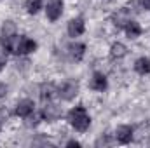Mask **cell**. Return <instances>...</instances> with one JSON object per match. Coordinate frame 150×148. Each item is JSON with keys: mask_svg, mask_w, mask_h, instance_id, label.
<instances>
[{"mask_svg": "<svg viewBox=\"0 0 150 148\" xmlns=\"http://www.w3.org/2000/svg\"><path fill=\"white\" fill-rule=\"evenodd\" d=\"M133 127L131 125H119L115 129V140L122 145H127L131 140H133Z\"/></svg>", "mask_w": 150, "mask_h": 148, "instance_id": "cell-5", "label": "cell"}, {"mask_svg": "<svg viewBox=\"0 0 150 148\" xmlns=\"http://www.w3.org/2000/svg\"><path fill=\"white\" fill-rule=\"evenodd\" d=\"M63 12V0H49L47 7H45V14L51 21H58L61 18Z\"/></svg>", "mask_w": 150, "mask_h": 148, "instance_id": "cell-3", "label": "cell"}, {"mask_svg": "<svg viewBox=\"0 0 150 148\" xmlns=\"http://www.w3.org/2000/svg\"><path fill=\"white\" fill-rule=\"evenodd\" d=\"M113 25L117 26V28H124L129 21H131V16H129V9L127 7H122V9H119L115 14H113L112 18Z\"/></svg>", "mask_w": 150, "mask_h": 148, "instance_id": "cell-8", "label": "cell"}, {"mask_svg": "<svg viewBox=\"0 0 150 148\" xmlns=\"http://www.w3.org/2000/svg\"><path fill=\"white\" fill-rule=\"evenodd\" d=\"M42 9V0H26V11L30 14H37Z\"/></svg>", "mask_w": 150, "mask_h": 148, "instance_id": "cell-16", "label": "cell"}, {"mask_svg": "<svg viewBox=\"0 0 150 148\" xmlns=\"http://www.w3.org/2000/svg\"><path fill=\"white\" fill-rule=\"evenodd\" d=\"M4 65H5V63H2V61H0V72H2V68H4Z\"/></svg>", "mask_w": 150, "mask_h": 148, "instance_id": "cell-24", "label": "cell"}, {"mask_svg": "<svg viewBox=\"0 0 150 148\" xmlns=\"http://www.w3.org/2000/svg\"><path fill=\"white\" fill-rule=\"evenodd\" d=\"M107 85H108V82H107V77L103 73L96 72V73L93 75V78H91V89H93V91L103 92V91L107 89Z\"/></svg>", "mask_w": 150, "mask_h": 148, "instance_id": "cell-9", "label": "cell"}, {"mask_svg": "<svg viewBox=\"0 0 150 148\" xmlns=\"http://www.w3.org/2000/svg\"><path fill=\"white\" fill-rule=\"evenodd\" d=\"M0 33H2V38H11L16 35V23L7 19L2 23V28H0Z\"/></svg>", "mask_w": 150, "mask_h": 148, "instance_id": "cell-11", "label": "cell"}, {"mask_svg": "<svg viewBox=\"0 0 150 148\" xmlns=\"http://www.w3.org/2000/svg\"><path fill=\"white\" fill-rule=\"evenodd\" d=\"M134 70L140 75H147L150 72V59L149 58H138L134 63Z\"/></svg>", "mask_w": 150, "mask_h": 148, "instance_id": "cell-14", "label": "cell"}, {"mask_svg": "<svg viewBox=\"0 0 150 148\" xmlns=\"http://www.w3.org/2000/svg\"><path fill=\"white\" fill-rule=\"evenodd\" d=\"M25 118H26V125H28V127H33V125H37L38 122H40L42 113H30V115L25 117Z\"/></svg>", "mask_w": 150, "mask_h": 148, "instance_id": "cell-17", "label": "cell"}, {"mask_svg": "<svg viewBox=\"0 0 150 148\" xmlns=\"http://www.w3.org/2000/svg\"><path fill=\"white\" fill-rule=\"evenodd\" d=\"M0 61H2V63L7 61V47H5L4 40H0Z\"/></svg>", "mask_w": 150, "mask_h": 148, "instance_id": "cell-19", "label": "cell"}, {"mask_svg": "<svg viewBox=\"0 0 150 148\" xmlns=\"http://www.w3.org/2000/svg\"><path fill=\"white\" fill-rule=\"evenodd\" d=\"M142 5H143V9L150 11V0H142Z\"/></svg>", "mask_w": 150, "mask_h": 148, "instance_id": "cell-22", "label": "cell"}, {"mask_svg": "<svg viewBox=\"0 0 150 148\" xmlns=\"http://www.w3.org/2000/svg\"><path fill=\"white\" fill-rule=\"evenodd\" d=\"M54 92H58V89H56L52 84H44V85L40 87V98H42L44 101H49V99L54 96Z\"/></svg>", "mask_w": 150, "mask_h": 148, "instance_id": "cell-15", "label": "cell"}, {"mask_svg": "<svg viewBox=\"0 0 150 148\" xmlns=\"http://www.w3.org/2000/svg\"><path fill=\"white\" fill-rule=\"evenodd\" d=\"M67 147H80V143H79V141H75V140H72V141H68V143H67Z\"/></svg>", "mask_w": 150, "mask_h": 148, "instance_id": "cell-23", "label": "cell"}, {"mask_svg": "<svg viewBox=\"0 0 150 148\" xmlns=\"http://www.w3.org/2000/svg\"><path fill=\"white\" fill-rule=\"evenodd\" d=\"M5 94H7V85H5L4 82H0V99H2Z\"/></svg>", "mask_w": 150, "mask_h": 148, "instance_id": "cell-20", "label": "cell"}, {"mask_svg": "<svg viewBox=\"0 0 150 148\" xmlns=\"http://www.w3.org/2000/svg\"><path fill=\"white\" fill-rule=\"evenodd\" d=\"M33 110H35V103L32 101V99H21L18 105H16V110H14V113L18 115V117H28L30 113H33Z\"/></svg>", "mask_w": 150, "mask_h": 148, "instance_id": "cell-7", "label": "cell"}, {"mask_svg": "<svg viewBox=\"0 0 150 148\" xmlns=\"http://www.w3.org/2000/svg\"><path fill=\"white\" fill-rule=\"evenodd\" d=\"M5 118H7V110L5 108H0V122L5 120Z\"/></svg>", "mask_w": 150, "mask_h": 148, "instance_id": "cell-21", "label": "cell"}, {"mask_svg": "<svg viewBox=\"0 0 150 148\" xmlns=\"http://www.w3.org/2000/svg\"><path fill=\"white\" fill-rule=\"evenodd\" d=\"M68 35L70 37H80L82 33H84V30H86V23H84V19L82 18H74V19H70V23H68Z\"/></svg>", "mask_w": 150, "mask_h": 148, "instance_id": "cell-6", "label": "cell"}, {"mask_svg": "<svg viewBox=\"0 0 150 148\" xmlns=\"http://www.w3.org/2000/svg\"><path fill=\"white\" fill-rule=\"evenodd\" d=\"M110 145H112V138H110V136H107V134H105V136H100V138H98V140H96V143H94V147H110Z\"/></svg>", "mask_w": 150, "mask_h": 148, "instance_id": "cell-18", "label": "cell"}, {"mask_svg": "<svg viewBox=\"0 0 150 148\" xmlns=\"http://www.w3.org/2000/svg\"><path fill=\"white\" fill-rule=\"evenodd\" d=\"M0 129H2V124H0Z\"/></svg>", "mask_w": 150, "mask_h": 148, "instance_id": "cell-25", "label": "cell"}, {"mask_svg": "<svg viewBox=\"0 0 150 148\" xmlns=\"http://www.w3.org/2000/svg\"><path fill=\"white\" fill-rule=\"evenodd\" d=\"M58 94H59L61 99H65V101H72L75 96L79 94V84L74 82V80H67V82H63V84L59 85V89H58Z\"/></svg>", "mask_w": 150, "mask_h": 148, "instance_id": "cell-2", "label": "cell"}, {"mask_svg": "<svg viewBox=\"0 0 150 148\" xmlns=\"http://www.w3.org/2000/svg\"><path fill=\"white\" fill-rule=\"evenodd\" d=\"M68 52H70V58L74 61H80L84 58V54H86V45L84 44H79V42L70 44L68 45Z\"/></svg>", "mask_w": 150, "mask_h": 148, "instance_id": "cell-10", "label": "cell"}, {"mask_svg": "<svg viewBox=\"0 0 150 148\" xmlns=\"http://www.w3.org/2000/svg\"><path fill=\"white\" fill-rule=\"evenodd\" d=\"M68 122L75 131L86 132L91 125V117H89V113L86 111L84 106H75L68 111Z\"/></svg>", "mask_w": 150, "mask_h": 148, "instance_id": "cell-1", "label": "cell"}, {"mask_svg": "<svg viewBox=\"0 0 150 148\" xmlns=\"http://www.w3.org/2000/svg\"><path fill=\"white\" fill-rule=\"evenodd\" d=\"M61 106H58L56 103H45V106L42 108V118L49 120V122H54L61 117Z\"/></svg>", "mask_w": 150, "mask_h": 148, "instance_id": "cell-4", "label": "cell"}, {"mask_svg": "<svg viewBox=\"0 0 150 148\" xmlns=\"http://www.w3.org/2000/svg\"><path fill=\"white\" fill-rule=\"evenodd\" d=\"M126 52H127V49H126V45L120 44V42H115V44H112V47H110V56H112L113 59H120V58H124Z\"/></svg>", "mask_w": 150, "mask_h": 148, "instance_id": "cell-13", "label": "cell"}, {"mask_svg": "<svg viewBox=\"0 0 150 148\" xmlns=\"http://www.w3.org/2000/svg\"><path fill=\"white\" fill-rule=\"evenodd\" d=\"M124 30H126V33H127L129 38H138L140 35H142V26H140L136 21H133V19L124 26Z\"/></svg>", "mask_w": 150, "mask_h": 148, "instance_id": "cell-12", "label": "cell"}]
</instances>
